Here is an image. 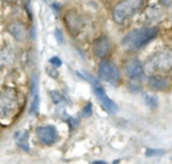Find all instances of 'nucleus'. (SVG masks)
<instances>
[{
    "label": "nucleus",
    "instance_id": "obj_8",
    "mask_svg": "<svg viewBox=\"0 0 172 164\" xmlns=\"http://www.w3.org/2000/svg\"><path fill=\"white\" fill-rule=\"evenodd\" d=\"M92 49H93L94 55L101 58V59H104V58H106L110 54V51H112V43H110L108 36H100V38H97L93 42Z\"/></svg>",
    "mask_w": 172,
    "mask_h": 164
},
{
    "label": "nucleus",
    "instance_id": "obj_16",
    "mask_svg": "<svg viewBox=\"0 0 172 164\" xmlns=\"http://www.w3.org/2000/svg\"><path fill=\"white\" fill-rule=\"evenodd\" d=\"M164 152L163 149H147V152H145V155L148 156V158H152V156H161V155H164Z\"/></svg>",
    "mask_w": 172,
    "mask_h": 164
},
{
    "label": "nucleus",
    "instance_id": "obj_1",
    "mask_svg": "<svg viewBox=\"0 0 172 164\" xmlns=\"http://www.w3.org/2000/svg\"><path fill=\"white\" fill-rule=\"evenodd\" d=\"M159 32L157 27H144L128 32L123 38V46L126 50H139L152 40Z\"/></svg>",
    "mask_w": 172,
    "mask_h": 164
},
{
    "label": "nucleus",
    "instance_id": "obj_5",
    "mask_svg": "<svg viewBox=\"0 0 172 164\" xmlns=\"http://www.w3.org/2000/svg\"><path fill=\"white\" fill-rule=\"evenodd\" d=\"M98 74H100L101 80H104L110 85H117L121 81V73H120L119 67L113 62L105 59V58L101 61V63L98 66Z\"/></svg>",
    "mask_w": 172,
    "mask_h": 164
},
{
    "label": "nucleus",
    "instance_id": "obj_2",
    "mask_svg": "<svg viewBox=\"0 0 172 164\" xmlns=\"http://www.w3.org/2000/svg\"><path fill=\"white\" fill-rule=\"evenodd\" d=\"M19 106L18 93L15 89H4L0 93V122L2 124H9L13 117L16 116Z\"/></svg>",
    "mask_w": 172,
    "mask_h": 164
},
{
    "label": "nucleus",
    "instance_id": "obj_11",
    "mask_svg": "<svg viewBox=\"0 0 172 164\" xmlns=\"http://www.w3.org/2000/svg\"><path fill=\"white\" fill-rule=\"evenodd\" d=\"M148 86L155 91H164L171 86V80L164 77L163 74H153L148 80Z\"/></svg>",
    "mask_w": 172,
    "mask_h": 164
},
{
    "label": "nucleus",
    "instance_id": "obj_12",
    "mask_svg": "<svg viewBox=\"0 0 172 164\" xmlns=\"http://www.w3.org/2000/svg\"><path fill=\"white\" fill-rule=\"evenodd\" d=\"M8 32L19 42H23V40L27 39V28L23 23L20 22H12L11 24L8 26Z\"/></svg>",
    "mask_w": 172,
    "mask_h": 164
},
{
    "label": "nucleus",
    "instance_id": "obj_14",
    "mask_svg": "<svg viewBox=\"0 0 172 164\" xmlns=\"http://www.w3.org/2000/svg\"><path fill=\"white\" fill-rule=\"evenodd\" d=\"M15 141L19 148L23 151L28 152L30 151V144H28V132L27 131H18L15 133Z\"/></svg>",
    "mask_w": 172,
    "mask_h": 164
},
{
    "label": "nucleus",
    "instance_id": "obj_6",
    "mask_svg": "<svg viewBox=\"0 0 172 164\" xmlns=\"http://www.w3.org/2000/svg\"><path fill=\"white\" fill-rule=\"evenodd\" d=\"M36 136L39 141L45 145H53L58 141V131L53 125H43L36 129Z\"/></svg>",
    "mask_w": 172,
    "mask_h": 164
},
{
    "label": "nucleus",
    "instance_id": "obj_19",
    "mask_svg": "<svg viewBox=\"0 0 172 164\" xmlns=\"http://www.w3.org/2000/svg\"><path fill=\"white\" fill-rule=\"evenodd\" d=\"M46 2H50V0H46Z\"/></svg>",
    "mask_w": 172,
    "mask_h": 164
},
{
    "label": "nucleus",
    "instance_id": "obj_17",
    "mask_svg": "<svg viewBox=\"0 0 172 164\" xmlns=\"http://www.w3.org/2000/svg\"><path fill=\"white\" fill-rule=\"evenodd\" d=\"M50 62H51L53 65H55V66H60V65H62V62H60V59H59L58 57L51 58V59H50Z\"/></svg>",
    "mask_w": 172,
    "mask_h": 164
},
{
    "label": "nucleus",
    "instance_id": "obj_18",
    "mask_svg": "<svg viewBox=\"0 0 172 164\" xmlns=\"http://www.w3.org/2000/svg\"><path fill=\"white\" fill-rule=\"evenodd\" d=\"M4 2H11V0H4Z\"/></svg>",
    "mask_w": 172,
    "mask_h": 164
},
{
    "label": "nucleus",
    "instance_id": "obj_15",
    "mask_svg": "<svg viewBox=\"0 0 172 164\" xmlns=\"http://www.w3.org/2000/svg\"><path fill=\"white\" fill-rule=\"evenodd\" d=\"M144 100H145V104H147L149 108H156V106H157V98L155 97V95L147 94L145 97H144Z\"/></svg>",
    "mask_w": 172,
    "mask_h": 164
},
{
    "label": "nucleus",
    "instance_id": "obj_7",
    "mask_svg": "<svg viewBox=\"0 0 172 164\" xmlns=\"http://www.w3.org/2000/svg\"><path fill=\"white\" fill-rule=\"evenodd\" d=\"M93 88H94V94H96V97L98 98L100 104L102 105L108 112H110V113H116V112L119 110V108H117V105L114 104V101L110 100V98L106 95L104 88L101 86L97 81H93Z\"/></svg>",
    "mask_w": 172,
    "mask_h": 164
},
{
    "label": "nucleus",
    "instance_id": "obj_13",
    "mask_svg": "<svg viewBox=\"0 0 172 164\" xmlns=\"http://www.w3.org/2000/svg\"><path fill=\"white\" fill-rule=\"evenodd\" d=\"M39 109V88H38V78H32V85H31V114L38 113Z\"/></svg>",
    "mask_w": 172,
    "mask_h": 164
},
{
    "label": "nucleus",
    "instance_id": "obj_3",
    "mask_svg": "<svg viewBox=\"0 0 172 164\" xmlns=\"http://www.w3.org/2000/svg\"><path fill=\"white\" fill-rule=\"evenodd\" d=\"M144 71L149 74H167L172 71V51L161 50L153 54L144 65Z\"/></svg>",
    "mask_w": 172,
    "mask_h": 164
},
{
    "label": "nucleus",
    "instance_id": "obj_10",
    "mask_svg": "<svg viewBox=\"0 0 172 164\" xmlns=\"http://www.w3.org/2000/svg\"><path fill=\"white\" fill-rule=\"evenodd\" d=\"M124 71L129 78H139L144 73V65L139 59L133 58V59H128L124 65Z\"/></svg>",
    "mask_w": 172,
    "mask_h": 164
},
{
    "label": "nucleus",
    "instance_id": "obj_9",
    "mask_svg": "<svg viewBox=\"0 0 172 164\" xmlns=\"http://www.w3.org/2000/svg\"><path fill=\"white\" fill-rule=\"evenodd\" d=\"M65 23H66V27L71 35H77V34L81 32L83 27V20L81 18V15H78L75 11H69L65 16Z\"/></svg>",
    "mask_w": 172,
    "mask_h": 164
},
{
    "label": "nucleus",
    "instance_id": "obj_4",
    "mask_svg": "<svg viewBox=\"0 0 172 164\" xmlns=\"http://www.w3.org/2000/svg\"><path fill=\"white\" fill-rule=\"evenodd\" d=\"M143 6L144 0H121L114 6L112 11V18L116 23L123 24L133 15H136L143 8Z\"/></svg>",
    "mask_w": 172,
    "mask_h": 164
}]
</instances>
